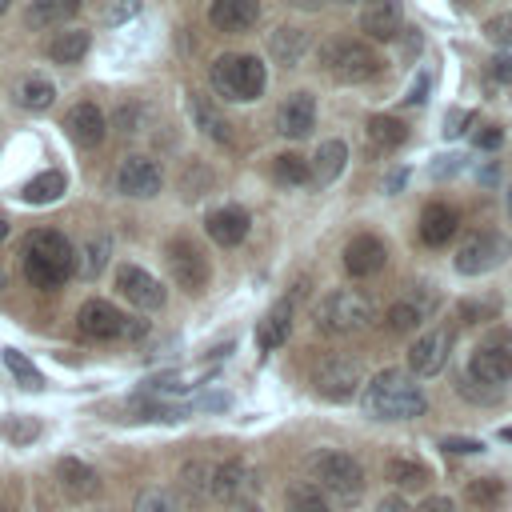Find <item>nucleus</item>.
I'll use <instances>...</instances> for the list:
<instances>
[{
    "instance_id": "obj_1",
    "label": "nucleus",
    "mask_w": 512,
    "mask_h": 512,
    "mask_svg": "<svg viewBox=\"0 0 512 512\" xmlns=\"http://www.w3.org/2000/svg\"><path fill=\"white\" fill-rule=\"evenodd\" d=\"M364 412L372 420H412V416H424L428 400L420 392V384L400 372V368H384L376 372L368 384H364V396H360Z\"/></svg>"
},
{
    "instance_id": "obj_2",
    "label": "nucleus",
    "mask_w": 512,
    "mask_h": 512,
    "mask_svg": "<svg viewBox=\"0 0 512 512\" xmlns=\"http://www.w3.org/2000/svg\"><path fill=\"white\" fill-rule=\"evenodd\" d=\"M72 268H76V248L68 244V236L40 228L24 240V276L36 288H44V292L60 288L72 276Z\"/></svg>"
},
{
    "instance_id": "obj_3",
    "label": "nucleus",
    "mask_w": 512,
    "mask_h": 512,
    "mask_svg": "<svg viewBox=\"0 0 512 512\" xmlns=\"http://www.w3.org/2000/svg\"><path fill=\"white\" fill-rule=\"evenodd\" d=\"M308 476H312V488L324 492V496H332L336 504H356L360 492H364V468H360V460L348 456V452H336V448L316 452L308 460Z\"/></svg>"
},
{
    "instance_id": "obj_4",
    "label": "nucleus",
    "mask_w": 512,
    "mask_h": 512,
    "mask_svg": "<svg viewBox=\"0 0 512 512\" xmlns=\"http://www.w3.org/2000/svg\"><path fill=\"white\" fill-rule=\"evenodd\" d=\"M264 64L260 56H240V52H224L216 64H212V88L224 96V100H256L264 92Z\"/></svg>"
},
{
    "instance_id": "obj_5",
    "label": "nucleus",
    "mask_w": 512,
    "mask_h": 512,
    "mask_svg": "<svg viewBox=\"0 0 512 512\" xmlns=\"http://www.w3.org/2000/svg\"><path fill=\"white\" fill-rule=\"evenodd\" d=\"M372 320V296L356 292V288H336L316 304V328L324 336H348L360 332Z\"/></svg>"
},
{
    "instance_id": "obj_6",
    "label": "nucleus",
    "mask_w": 512,
    "mask_h": 512,
    "mask_svg": "<svg viewBox=\"0 0 512 512\" xmlns=\"http://www.w3.org/2000/svg\"><path fill=\"white\" fill-rule=\"evenodd\" d=\"M324 68L344 84H360L380 72V60L364 40H332L324 44Z\"/></svg>"
},
{
    "instance_id": "obj_7",
    "label": "nucleus",
    "mask_w": 512,
    "mask_h": 512,
    "mask_svg": "<svg viewBox=\"0 0 512 512\" xmlns=\"http://www.w3.org/2000/svg\"><path fill=\"white\" fill-rule=\"evenodd\" d=\"M468 372H472L476 380H484V384H504V380H512V332L496 328L492 336H484V340L472 348V356H468Z\"/></svg>"
},
{
    "instance_id": "obj_8",
    "label": "nucleus",
    "mask_w": 512,
    "mask_h": 512,
    "mask_svg": "<svg viewBox=\"0 0 512 512\" xmlns=\"http://www.w3.org/2000/svg\"><path fill=\"white\" fill-rule=\"evenodd\" d=\"M312 388H316V396H324V400H348V396L360 388V368H356V360H348V356H340V352L320 356V360L312 364Z\"/></svg>"
},
{
    "instance_id": "obj_9",
    "label": "nucleus",
    "mask_w": 512,
    "mask_h": 512,
    "mask_svg": "<svg viewBox=\"0 0 512 512\" xmlns=\"http://www.w3.org/2000/svg\"><path fill=\"white\" fill-rule=\"evenodd\" d=\"M168 272H172L176 288H184L188 296H200V292L208 288V276H212L208 256L200 252V244H192V240H184V236L168 244Z\"/></svg>"
},
{
    "instance_id": "obj_10",
    "label": "nucleus",
    "mask_w": 512,
    "mask_h": 512,
    "mask_svg": "<svg viewBox=\"0 0 512 512\" xmlns=\"http://www.w3.org/2000/svg\"><path fill=\"white\" fill-rule=\"evenodd\" d=\"M508 236H500V232H468L464 236V244H460V252H456V272H464V276H480V272H488V268H496L500 260H508Z\"/></svg>"
},
{
    "instance_id": "obj_11",
    "label": "nucleus",
    "mask_w": 512,
    "mask_h": 512,
    "mask_svg": "<svg viewBox=\"0 0 512 512\" xmlns=\"http://www.w3.org/2000/svg\"><path fill=\"white\" fill-rule=\"evenodd\" d=\"M160 184H164V172L152 156H124L116 168V192L120 196H136V200L144 196L148 200L160 192Z\"/></svg>"
},
{
    "instance_id": "obj_12",
    "label": "nucleus",
    "mask_w": 512,
    "mask_h": 512,
    "mask_svg": "<svg viewBox=\"0 0 512 512\" xmlns=\"http://www.w3.org/2000/svg\"><path fill=\"white\" fill-rule=\"evenodd\" d=\"M76 324H80V336H88V340H116V336L128 332V316H124L120 308H112L108 300H88V304H80Z\"/></svg>"
},
{
    "instance_id": "obj_13",
    "label": "nucleus",
    "mask_w": 512,
    "mask_h": 512,
    "mask_svg": "<svg viewBox=\"0 0 512 512\" xmlns=\"http://www.w3.org/2000/svg\"><path fill=\"white\" fill-rule=\"evenodd\" d=\"M448 348H452V332L448 328H432V332H424V336L412 340L408 368L416 376H436L444 368V360H448Z\"/></svg>"
},
{
    "instance_id": "obj_14",
    "label": "nucleus",
    "mask_w": 512,
    "mask_h": 512,
    "mask_svg": "<svg viewBox=\"0 0 512 512\" xmlns=\"http://www.w3.org/2000/svg\"><path fill=\"white\" fill-rule=\"evenodd\" d=\"M116 288H120V296L124 300H132L136 308H160L164 304V288H160V280L156 276H148L144 268H136V264H120L116 268Z\"/></svg>"
},
{
    "instance_id": "obj_15",
    "label": "nucleus",
    "mask_w": 512,
    "mask_h": 512,
    "mask_svg": "<svg viewBox=\"0 0 512 512\" xmlns=\"http://www.w3.org/2000/svg\"><path fill=\"white\" fill-rule=\"evenodd\" d=\"M256 492V472L244 464V460H224L220 468H212V496L216 500H248Z\"/></svg>"
},
{
    "instance_id": "obj_16",
    "label": "nucleus",
    "mask_w": 512,
    "mask_h": 512,
    "mask_svg": "<svg viewBox=\"0 0 512 512\" xmlns=\"http://www.w3.org/2000/svg\"><path fill=\"white\" fill-rule=\"evenodd\" d=\"M276 128L288 140H300L316 128V96L312 92H292L280 108H276Z\"/></svg>"
},
{
    "instance_id": "obj_17",
    "label": "nucleus",
    "mask_w": 512,
    "mask_h": 512,
    "mask_svg": "<svg viewBox=\"0 0 512 512\" xmlns=\"http://www.w3.org/2000/svg\"><path fill=\"white\" fill-rule=\"evenodd\" d=\"M56 480H60V492L68 496V500H96L100 496V476H96V468L92 464H84V460H76V456H64L60 464H56Z\"/></svg>"
},
{
    "instance_id": "obj_18",
    "label": "nucleus",
    "mask_w": 512,
    "mask_h": 512,
    "mask_svg": "<svg viewBox=\"0 0 512 512\" xmlns=\"http://www.w3.org/2000/svg\"><path fill=\"white\" fill-rule=\"evenodd\" d=\"M64 128H68L72 144H80V148H96V144L104 140V132H108V120H104V112H100L92 100H84V104H72V108H68Z\"/></svg>"
},
{
    "instance_id": "obj_19",
    "label": "nucleus",
    "mask_w": 512,
    "mask_h": 512,
    "mask_svg": "<svg viewBox=\"0 0 512 512\" xmlns=\"http://www.w3.org/2000/svg\"><path fill=\"white\" fill-rule=\"evenodd\" d=\"M384 256H388L384 244H380L376 236L360 232V236H352L348 248H344V268H348L352 276H372V272L384 268Z\"/></svg>"
},
{
    "instance_id": "obj_20",
    "label": "nucleus",
    "mask_w": 512,
    "mask_h": 512,
    "mask_svg": "<svg viewBox=\"0 0 512 512\" xmlns=\"http://www.w3.org/2000/svg\"><path fill=\"white\" fill-rule=\"evenodd\" d=\"M360 28L372 40H392L400 32V0H364L360 8Z\"/></svg>"
},
{
    "instance_id": "obj_21",
    "label": "nucleus",
    "mask_w": 512,
    "mask_h": 512,
    "mask_svg": "<svg viewBox=\"0 0 512 512\" xmlns=\"http://www.w3.org/2000/svg\"><path fill=\"white\" fill-rule=\"evenodd\" d=\"M456 224H460L456 208L436 200V204H428V208L420 212V240L432 244V248H440V244H448V240L456 236Z\"/></svg>"
},
{
    "instance_id": "obj_22",
    "label": "nucleus",
    "mask_w": 512,
    "mask_h": 512,
    "mask_svg": "<svg viewBox=\"0 0 512 512\" xmlns=\"http://www.w3.org/2000/svg\"><path fill=\"white\" fill-rule=\"evenodd\" d=\"M256 16H260L256 0H212L208 4V20L224 32H244L256 24Z\"/></svg>"
},
{
    "instance_id": "obj_23",
    "label": "nucleus",
    "mask_w": 512,
    "mask_h": 512,
    "mask_svg": "<svg viewBox=\"0 0 512 512\" xmlns=\"http://www.w3.org/2000/svg\"><path fill=\"white\" fill-rule=\"evenodd\" d=\"M208 236L216 240V244H224V248H232V244H240L244 236H248V212L244 208H236V204H228V208H216V212H208Z\"/></svg>"
},
{
    "instance_id": "obj_24",
    "label": "nucleus",
    "mask_w": 512,
    "mask_h": 512,
    "mask_svg": "<svg viewBox=\"0 0 512 512\" xmlns=\"http://www.w3.org/2000/svg\"><path fill=\"white\" fill-rule=\"evenodd\" d=\"M344 164H348V144L344 140H324L320 148H316V156L308 160V172H312V184H332L340 172H344Z\"/></svg>"
},
{
    "instance_id": "obj_25",
    "label": "nucleus",
    "mask_w": 512,
    "mask_h": 512,
    "mask_svg": "<svg viewBox=\"0 0 512 512\" xmlns=\"http://www.w3.org/2000/svg\"><path fill=\"white\" fill-rule=\"evenodd\" d=\"M76 12H80V0H28L24 24L28 28H56V24H68Z\"/></svg>"
},
{
    "instance_id": "obj_26",
    "label": "nucleus",
    "mask_w": 512,
    "mask_h": 512,
    "mask_svg": "<svg viewBox=\"0 0 512 512\" xmlns=\"http://www.w3.org/2000/svg\"><path fill=\"white\" fill-rule=\"evenodd\" d=\"M288 332H292V296H284V300L272 304V312H268V316L260 320V328H256V344L268 352V348L284 344Z\"/></svg>"
},
{
    "instance_id": "obj_27",
    "label": "nucleus",
    "mask_w": 512,
    "mask_h": 512,
    "mask_svg": "<svg viewBox=\"0 0 512 512\" xmlns=\"http://www.w3.org/2000/svg\"><path fill=\"white\" fill-rule=\"evenodd\" d=\"M188 108H192V120H196V128H200V132H208V136H212V140H220V144H228V140H232V132H228L232 124L224 120V112H220L208 96L192 92V96H188Z\"/></svg>"
},
{
    "instance_id": "obj_28",
    "label": "nucleus",
    "mask_w": 512,
    "mask_h": 512,
    "mask_svg": "<svg viewBox=\"0 0 512 512\" xmlns=\"http://www.w3.org/2000/svg\"><path fill=\"white\" fill-rule=\"evenodd\" d=\"M404 136H408V128L396 116H368V124H364V140L372 152H392L404 144Z\"/></svg>"
},
{
    "instance_id": "obj_29",
    "label": "nucleus",
    "mask_w": 512,
    "mask_h": 512,
    "mask_svg": "<svg viewBox=\"0 0 512 512\" xmlns=\"http://www.w3.org/2000/svg\"><path fill=\"white\" fill-rule=\"evenodd\" d=\"M64 196V172L60 168H48V172H36L24 188H20V200L24 204H52V200H60Z\"/></svg>"
},
{
    "instance_id": "obj_30",
    "label": "nucleus",
    "mask_w": 512,
    "mask_h": 512,
    "mask_svg": "<svg viewBox=\"0 0 512 512\" xmlns=\"http://www.w3.org/2000/svg\"><path fill=\"white\" fill-rule=\"evenodd\" d=\"M424 316H428V300L424 296H404L388 308V328L392 332H416L424 324Z\"/></svg>"
},
{
    "instance_id": "obj_31",
    "label": "nucleus",
    "mask_w": 512,
    "mask_h": 512,
    "mask_svg": "<svg viewBox=\"0 0 512 512\" xmlns=\"http://www.w3.org/2000/svg\"><path fill=\"white\" fill-rule=\"evenodd\" d=\"M464 496H468V504H476V508H484V512H496V508L508 500V488H504L500 476H476V480H468Z\"/></svg>"
},
{
    "instance_id": "obj_32",
    "label": "nucleus",
    "mask_w": 512,
    "mask_h": 512,
    "mask_svg": "<svg viewBox=\"0 0 512 512\" xmlns=\"http://www.w3.org/2000/svg\"><path fill=\"white\" fill-rule=\"evenodd\" d=\"M88 44H92V36H88L84 28H72V32H56V36L48 40V56H52L56 64H76V60L88 52Z\"/></svg>"
},
{
    "instance_id": "obj_33",
    "label": "nucleus",
    "mask_w": 512,
    "mask_h": 512,
    "mask_svg": "<svg viewBox=\"0 0 512 512\" xmlns=\"http://www.w3.org/2000/svg\"><path fill=\"white\" fill-rule=\"evenodd\" d=\"M16 100H20L28 112H40V108H48V104L56 100V88H52L48 76H24L20 88H16Z\"/></svg>"
},
{
    "instance_id": "obj_34",
    "label": "nucleus",
    "mask_w": 512,
    "mask_h": 512,
    "mask_svg": "<svg viewBox=\"0 0 512 512\" xmlns=\"http://www.w3.org/2000/svg\"><path fill=\"white\" fill-rule=\"evenodd\" d=\"M268 44H272V56H276L280 64H288V68H292V64L304 56L308 36H304L300 28H280V32H272V40H268Z\"/></svg>"
},
{
    "instance_id": "obj_35",
    "label": "nucleus",
    "mask_w": 512,
    "mask_h": 512,
    "mask_svg": "<svg viewBox=\"0 0 512 512\" xmlns=\"http://www.w3.org/2000/svg\"><path fill=\"white\" fill-rule=\"evenodd\" d=\"M4 368L12 372V380L20 384V388H28V392H40L44 388V376H40V368L24 356V352H16V348H4Z\"/></svg>"
},
{
    "instance_id": "obj_36",
    "label": "nucleus",
    "mask_w": 512,
    "mask_h": 512,
    "mask_svg": "<svg viewBox=\"0 0 512 512\" xmlns=\"http://www.w3.org/2000/svg\"><path fill=\"white\" fill-rule=\"evenodd\" d=\"M384 472H388V480L400 484V488H424V480H428V468H424L420 460H412V456H392V460L384 464Z\"/></svg>"
},
{
    "instance_id": "obj_37",
    "label": "nucleus",
    "mask_w": 512,
    "mask_h": 512,
    "mask_svg": "<svg viewBox=\"0 0 512 512\" xmlns=\"http://www.w3.org/2000/svg\"><path fill=\"white\" fill-rule=\"evenodd\" d=\"M180 488L200 504V500H208L212 496V468L208 464H200V460H192V464H184V472H180Z\"/></svg>"
},
{
    "instance_id": "obj_38",
    "label": "nucleus",
    "mask_w": 512,
    "mask_h": 512,
    "mask_svg": "<svg viewBox=\"0 0 512 512\" xmlns=\"http://www.w3.org/2000/svg\"><path fill=\"white\" fill-rule=\"evenodd\" d=\"M272 180H280V184H304V180H312L308 160H304V156H296V152L276 156V160H272Z\"/></svg>"
},
{
    "instance_id": "obj_39",
    "label": "nucleus",
    "mask_w": 512,
    "mask_h": 512,
    "mask_svg": "<svg viewBox=\"0 0 512 512\" xmlns=\"http://www.w3.org/2000/svg\"><path fill=\"white\" fill-rule=\"evenodd\" d=\"M288 512H332V508H328L324 492H316L312 484H296L288 492Z\"/></svg>"
},
{
    "instance_id": "obj_40",
    "label": "nucleus",
    "mask_w": 512,
    "mask_h": 512,
    "mask_svg": "<svg viewBox=\"0 0 512 512\" xmlns=\"http://www.w3.org/2000/svg\"><path fill=\"white\" fill-rule=\"evenodd\" d=\"M132 512H180V504H176V496L164 492V488H144V492L136 496Z\"/></svg>"
},
{
    "instance_id": "obj_41",
    "label": "nucleus",
    "mask_w": 512,
    "mask_h": 512,
    "mask_svg": "<svg viewBox=\"0 0 512 512\" xmlns=\"http://www.w3.org/2000/svg\"><path fill=\"white\" fill-rule=\"evenodd\" d=\"M144 116H148V112H144V104H140V100H128V104H120V108L112 112V124H116L124 136H132V132H140V128H144Z\"/></svg>"
},
{
    "instance_id": "obj_42",
    "label": "nucleus",
    "mask_w": 512,
    "mask_h": 512,
    "mask_svg": "<svg viewBox=\"0 0 512 512\" xmlns=\"http://www.w3.org/2000/svg\"><path fill=\"white\" fill-rule=\"evenodd\" d=\"M456 392H460V396H468V400H476V404H492V400H500V384H484V380H476L472 372H468V376H460Z\"/></svg>"
},
{
    "instance_id": "obj_43",
    "label": "nucleus",
    "mask_w": 512,
    "mask_h": 512,
    "mask_svg": "<svg viewBox=\"0 0 512 512\" xmlns=\"http://www.w3.org/2000/svg\"><path fill=\"white\" fill-rule=\"evenodd\" d=\"M108 252H112V240H104V236H100V240H92V244L80 252V256H84V260H80V272H84V276H96V272L104 268Z\"/></svg>"
},
{
    "instance_id": "obj_44",
    "label": "nucleus",
    "mask_w": 512,
    "mask_h": 512,
    "mask_svg": "<svg viewBox=\"0 0 512 512\" xmlns=\"http://www.w3.org/2000/svg\"><path fill=\"white\" fill-rule=\"evenodd\" d=\"M484 36H488L492 44H504V48H512V12H500V16H492V20L484 24Z\"/></svg>"
},
{
    "instance_id": "obj_45",
    "label": "nucleus",
    "mask_w": 512,
    "mask_h": 512,
    "mask_svg": "<svg viewBox=\"0 0 512 512\" xmlns=\"http://www.w3.org/2000/svg\"><path fill=\"white\" fill-rule=\"evenodd\" d=\"M140 412H148L152 420H184L188 416L184 404H156V400H140Z\"/></svg>"
},
{
    "instance_id": "obj_46",
    "label": "nucleus",
    "mask_w": 512,
    "mask_h": 512,
    "mask_svg": "<svg viewBox=\"0 0 512 512\" xmlns=\"http://www.w3.org/2000/svg\"><path fill=\"white\" fill-rule=\"evenodd\" d=\"M36 432H40L36 420H8V424H4V436H8L12 444H28V440H36Z\"/></svg>"
},
{
    "instance_id": "obj_47",
    "label": "nucleus",
    "mask_w": 512,
    "mask_h": 512,
    "mask_svg": "<svg viewBox=\"0 0 512 512\" xmlns=\"http://www.w3.org/2000/svg\"><path fill=\"white\" fill-rule=\"evenodd\" d=\"M444 452H452V456H472V452H484V444L472 440V436H448V440H444Z\"/></svg>"
},
{
    "instance_id": "obj_48",
    "label": "nucleus",
    "mask_w": 512,
    "mask_h": 512,
    "mask_svg": "<svg viewBox=\"0 0 512 512\" xmlns=\"http://www.w3.org/2000/svg\"><path fill=\"white\" fill-rule=\"evenodd\" d=\"M492 316H496V308H492V304H476V300L460 304V320H464V324H476V320H492Z\"/></svg>"
},
{
    "instance_id": "obj_49",
    "label": "nucleus",
    "mask_w": 512,
    "mask_h": 512,
    "mask_svg": "<svg viewBox=\"0 0 512 512\" xmlns=\"http://www.w3.org/2000/svg\"><path fill=\"white\" fill-rule=\"evenodd\" d=\"M488 80H496V84H512V56H492V64H488Z\"/></svg>"
},
{
    "instance_id": "obj_50",
    "label": "nucleus",
    "mask_w": 512,
    "mask_h": 512,
    "mask_svg": "<svg viewBox=\"0 0 512 512\" xmlns=\"http://www.w3.org/2000/svg\"><path fill=\"white\" fill-rule=\"evenodd\" d=\"M464 124H472V112L452 108V112H448V120H444V136H460V132H464Z\"/></svg>"
},
{
    "instance_id": "obj_51",
    "label": "nucleus",
    "mask_w": 512,
    "mask_h": 512,
    "mask_svg": "<svg viewBox=\"0 0 512 512\" xmlns=\"http://www.w3.org/2000/svg\"><path fill=\"white\" fill-rule=\"evenodd\" d=\"M504 140V128L500 124H484L480 132H476V148H496Z\"/></svg>"
},
{
    "instance_id": "obj_52",
    "label": "nucleus",
    "mask_w": 512,
    "mask_h": 512,
    "mask_svg": "<svg viewBox=\"0 0 512 512\" xmlns=\"http://www.w3.org/2000/svg\"><path fill=\"white\" fill-rule=\"evenodd\" d=\"M420 512H456V504H452L448 496H428V500L420 504Z\"/></svg>"
},
{
    "instance_id": "obj_53",
    "label": "nucleus",
    "mask_w": 512,
    "mask_h": 512,
    "mask_svg": "<svg viewBox=\"0 0 512 512\" xmlns=\"http://www.w3.org/2000/svg\"><path fill=\"white\" fill-rule=\"evenodd\" d=\"M456 168H464V160H460V156H440V164H436L432 172H436V176H452Z\"/></svg>"
},
{
    "instance_id": "obj_54",
    "label": "nucleus",
    "mask_w": 512,
    "mask_h": 512,
    "mask_svg": "<svg viewBox=\"0 0 512 512\" xmlns=\"http://www.w3.org/2000/svg\"><path fill=\"white\" fill-rule=\"evenodd\" d=\"M136 8H140V4H136V0H120V4H116V8H108V20H112V24H116V20H124V16H132V12H136Z\"/></svg>"
},
{
    "instance_id": "obj_55",
    "label": "nucleus",
    "mask_w": 512,
    "mask_h": 512,
    "mask_svg": "<svg viewBox=\"0 0 512 512\" xmlns=\"http://www.w3.org/2000/svg\"><path fill=\"white\" fill-rule=\"evenodd\" d=\"M376 512H412V508H408V504H404V496H384V500H380V508H376Z\"/></svg>"
},
{
    "instance_id": "obj_56",
    "label": "nucleus",
    "mask_w": 512,
    "mask_h": 512,
    "mask_svg": "<svg viewBox=\"0 0 512 512\" xmlns=\"http://www.w3.org/2000/svg\"><path fill=\"white\" fill-rule=\"evenodd\" d=\"M424 88H428V76H420V80L412 84V92H408V104H420V100H424Z\"/></svg>"
},
{
    "instance_id": "obj_57",
    "label": "nucleus",
    "mask_w": 512,
    "mask_h": 512,
    "mask_svg": "<svg viewBox=\"0 0 512 512\" xmlns=\"http://www.w3.org/2000/svg\"><path fill=\"white\" fill-rule=\"evenodd\" d=\"M292 4H296V8H320L324 0H292Z\"/></svg>"
},
{
    "instance_id": "obj_58",
    "label": "nucleus",
    "mask_w": 512,
    "mask_h": 512,
    "mask_svg": "<svg viewBox=\"0 0 512 512\" xmlns=\"http://www.w3.org/2000/svg\"><path fill=\"white\" fill-rule=\"evenodd\" d=\"M232 512H260L256 504H240V508H232Z\"/></svg>"
},
{
    "instance_id": "obj_59",
    "label": "nucleus",
    "mask_w": 512,
    "mask_h": 512,
    "mask_svg": "<svg viewBox=\"0 0 512 512\" xmlns=\"http://www.w3.org/2000/svg\"><path fill=\"white\" fill-rule=\"evenodd\" d=\"M4 236H8V220L0 216V240H4Z\"/></svg>"
},
{
    "instance_id": "obj_60",
    "label": "nucleus",
    "mask_w": 512,
    "mask_h": 512,
    "mask_svg": "<svg viewBox=\"0 0 512 512\" xmlns=\"http://www.w3.org/2000/svg\"><path fill=\"white\" fill-rule=\"evenodd\" d=\"M500 436H504V440H512V424H508V428H504V432H500Z\"/></svg>"
},
{
    "instance_id": "obj_61",
    "label": "nucleus",
    "mask_w": 512,
    "mask_h": 512,
    "mask_svg": "<svg viewBox=\"0 0 512 512\" xmlns=\"http://www.w3.org/2000/svg\"><path fill=\"white\" fill-rule=\"evenodd\" d=\"M4 12H8V0H0V16H4Z\"/></svg>"
},
{
    "instance_id": "obj_62",
    "label": "nucleus",
    "mask_w": 512,
    "mask_h": 512,
    "mask_svg": "<svg viewBox=\"0 0 512 512\" xmlns=\"http://www.w3.org/2000/svg\"><path fill=\"white\" fill-rule=\"evenodd\" d=\"M508 212H512V188H508Z\"/></svg>"
},
{
    "instance_id": "obj_63",
    "label": "nucleus",
    "mask_w": 512,
    "mask_h": 512,
    "mask_svg": "<svg viewBox=\"0 0 512 512\" xmlns=\"http://www.w3.org/2000/svg\"><path fill=\"white\" fill-rule=\"evenodd\" d=\"M0 288H4V272H0Z\"/></svg>"
}]
</instances>
